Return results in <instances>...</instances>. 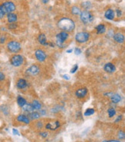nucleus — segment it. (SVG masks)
<instances>
[{
    "mask_svg": "<svg viewBox=\"0 0 125 142\" xmlns=\"http://www.w3.org/2000/svg\"><path fill=\"white\" fill-rule=\"evenodd\" d=\"M120 100H121V97L119 94H112V96H111V101L113 103H114V104L118 103V102L120 101Z\"/></svg>",
    "mask_w": 125,
    "mask_h": 142,
    "instance_id": "obj_20",
    "label": "nucleus"
},
{
    "mask_svg": "<svg viewBox=\"0 0 125 142\" xmlns=\"http://www.w3.org/2000/svg\"><path fill=\"white\" fill-rule=\"evenodd\" d=\"M9 27V29H15V28L17 27V25L16 24H14V23H10Z\"/></svg>",
    "mask_w": 125,
    "mask_h": 142,
    "instance_id": "obj_34",
    "label": "nucleus"
},
{
    "mask_svg": "<svg viewBox=\"0 0 125 142\" xmlns=\"http://www.w3.org/2000/svg\"><path fill=\"white\" fill-rule=\"evenodd\" d=\"M7 19H8V22L9 23H14L17 21V15L16 14H14L12 12L11 13H8L7 15Z\"/></svg>",
    "mask_w": 125,
    "mask_h": 142,
    "instance_id": "obj_16",
    "label": "nucleus"
},
{
    "mask_svg": "<svg viewBox=\"0 0 125 142\" xmlns=\"http://www.w3.org/2000/svg\"><path fill=\"white\" fill-rule=\"evenodd\" d=\"M57 46H59V47H63V43L67 40L68 38V34L66 33V32H61L60 33H58L57 35Z\"/></svg>",
    "mask_w": 125,
    "mask_h": 142,
    "instance_id": "obj_3",
    "label": "nucleus"
},
{
    "mask_svg": "<svg viewBox=\"0 0 125 142\" xmlns=\"http://www.w3.org/2000/svg\"><path fill=\"white\" fill-rule=\"evenodd\" d=\"M30 118H31L32 120H35V119L39 118H40V114H39V113H37V112H33V113H30Z\"/></svg>",
    "mask_w": 125,
    "mask_h": 142,
    "instance_id": "obj_25",
    "label": "nucleus"
},
{
    "mask_svg": "<svg viewBox=\"0 0 125 142\" xmlns=\"http://www.w3.org/2000/svg\"><path fill=\"white\" fill-rule=\"evenodd\" d=\"M114 40L118 43H123V41H124V36L120 33H115L114 36Z\"/></svg>",
    "mask_w": 125,
    "mask_h": 142,
    "instance_id": "obj_13",
    "label": "nucleus"
},
{
    "mask_svg": "<svg viewBox=\"0 0 125 142\" xmlns=\"http://www.w3.org/2000/svg\"><path fill=\"white\" fill-rule=\"evenodd\" d=\"M121 119H122V116L120 115V116H119V117L117 118V119L116 120V122H119V121H120Z\"/></svg>",
    "mask_w": 125,
    "mask_h": 142,
    "instance_id": "obj_41",
    "label": "nucleus"
},
{
    "mask_svg": "<svg viewBox=\"0 0 125 142\" xmlns=\"http://www.w3.org/2000/svg\"><path fill=\"white\" fill-rule=\"evenodd\" d=\"M87 94V88H80L76 91V96L79 98H84Z\"/></svg>",
    "mask_w": 125,
    "mask_h": 142,
    "instance_id": "obj_11",
    "label": "nucleus"
},
{
    "mask_svg": "<svg viewBox=\"0 0 125 142\" xmlns=\"http://www.w3.org/2000/svg\"><path fill=\"white\" fill-rule=\"evenodd\" d=\"M107 113H108V115H109L110 118H112V117H114V116L116 114V111H115V110H114V108H110V109H108Z\"/></svg>",
    "mask_w": 125,
    "mask_h": 142,
    "instance_id": "obj_27",
    "label": "nucleus"
},
{
    "mask_svg": "<svg viewBox=\"0 0 125 142\" xmlns=\"http://www.w3.org/2000/svg\"><path fill=\"white\" fill-rule=\"evenodd\" d=\"M39 72V68L36 66V65H33L30 67H29V69L26 70L27 74L30 75V76H35L37 75Z\"/></svg>",
    "mask_w": 125,
    "mask_h": 142,
    "instance_id": "obj_9",
    "label": "nucleus"
},
{
    "mask_svg": "<svg viewBox=\"0 0 125 142\" xmlns=\"http://www.w3.org/2000/svg\"><path fill=\"white\" fill-rule=\"evenodd\" d=\"M7 48L12 53H17L21 49V45L17 41H10L7 44Z\"/></svg>",
    "mask_w": 125,
    "mask_h": 142,
    "instance_id": "obj_4",
    "label": "nucleus"
},
{
    "mask_svg": "<svg viewBox=\"0 0 125 142\" xmlns=\"http://www.w3.org/2000/svg\"><path fill=\"white\" fill-rule=\"evenodd\" d=\"M82 6H83L84 9H88L89 8L91 7V3H90V2H85V3H82Z\"/></svg>",
    "mask_w": 125,
    "mask_h": 142,
    "instance_id": "obj_28",
    "label": "nucleus"
},
{
    "mask_svg": "<svg viewBox=\"0 0 125 142\" xmlns=\"http://www.w3.org/2000/svg\"><path fill=\"white\" fill-rule=\"evenodd\" d=\"M72 51H73V49H68V50L66 51V53H72Z\"/></svg>",
    "mask_w": 125,
    "mask_h": 142,
    "instance_id": "obj_43",
    "label": "nucleus"
},
{
    "mask_svg": "<svg viewBox=\"0 0 125 142\" xmlns=\"http://www.w3.org/2000/svg\"><path fill=\"white\" fill-rule=\"evenodd\" d=\"M104 16H105L106 19H107L109 20H112V19H114V18L115 16V13H114V12L111 9H107L105 12Z\"/></svg>",
    "mask_w": 125,
    "mask_h": 142,
    "instance_id": "obj_15",
    "label": "nucleus"
},
{
    "mask_svg": "<svg viewBox=\"0 0 125 142\" xmlns=\"http://www.w3.org/2000/svg\"><path fill=\"white\" fill-rule=\"evenodd\" d=\"M116 12H117V16H121V15H122V12L120 11V10H119V9H117L116 10Z\"/></svg>",
    "mask_w": 125,
    "mask_h": 142,
    "instance_id": "obj_37",
    "label": "nucleus"
},
{
    "mask_svg": "<svg viewBox=\"0 0 125 142\" xmlns=\"http://www.w3.org/2000/svg\"><path fill=\"white\" fill-rule=\"evenodd\" d=\"M23 57L21 55H14L11 58V63L14 67H20L23 63Z\"/></svg>",
    "mask_w": 125,
    "mask_h": 142,
    "instance_id": "obj_6",
    "label": "nucleus"
},
{
    "mask_svg": "<svg viewBox=\"0 0 125 142\" xmlns=\"http://www.w3.org/2000/svg\"><path fill=\"white\" fill-rule=\"evenodd\" d=\"M32 106L33 107L34 110H40L41 107H42V105L38 101V100H33V104H32Z\"/></svg>",
    "mask_w": 125,
    "mask_h": 142,
    "instance_id": "obj_23",
    "label": "nucleus"
},
{
    "mask_svg": "<svg viewBox=\"0 0 125 142\" xmlns=\"http://www.w3.org/2000/svg\"><path fill=\"white\" fill-rule=\"evenodd\" d=\"M6 40V36L4 34H0V43H4Z\"/></svg>",
    "mask_w": 125,
    "mask_h": 142,
    "instance_id": "obj_30",
    "label": "nucleus"
},
{
    "mask_svg": "<svg viewBox=\"0 0 125 142\" xmlns=\"http://www.w3.org/2000/svg\"><path fill=\"white\" fill-rule=\"evenodd\" d=\"M71 12H72V13H73V15H75V16L80 15V12H81L80 8H78L77 6H73V7L72 8V9H71Z\"/></svg>",
    "mask_w": 125,
    "mask_h": 142,
    "instance_id": "obj_24",
    "label": "nucleus"
},
{
    "mask_svg": "<svg viewBox=\"0 0 125 142\" xmlns=\"http://www.w3.org/2000/svg\"><path fill=\"white\" fill-rule=\"evenodd\" d=\"M41 1H42V3H43L46 4V3H47L49 1V0H41Z\"/></svg>",
    "mask_w": 125,
    "mask_h": 142,
    "instance_id": "obj_42",
    "label": "nucleus"
},
{
    "mask_svg": "<svg viewBox=\"0 0 125 142\" xmlns=\"http://www.w3.org/2000/svg\"><path fill=\"white\" fill-rule=\"evenodd\" d=\"M93 113H94V110L93 108H88L84 112V116H90V115H93Z\"/></svg>",
    "mask_w": 125,
    "mask_h": 142,
    "instance_id": "obj_26",
    "label": "nucleus"
},
{
    "mask_svg": "<svg viewBox=\"0 0 125 142\" xmlns=\"http://www.w3.org/2000/svg\"><path fill=\"white\" fill-rule=\"evenodd\" d=\"M103 142H120V141L117 140H109V141H107V140H104V141H103Z\"/></svg>",
    "mask_w": 125,
    "mask_h": 142,
    "instance_id": "obj_40",
    "label": "nucleus"
},
{
    "mask_svg": "<svg viewBox=\"0 0 125 142\" xmlns=\"http://www.w3.org/2000/svg\"><path fill=\"white\" fill-rule=\"evenodd\" d=\"M2 6L3 7L6 13H11L16 10V6L12 2H5L2 5Z\"/></svg>",
    "mask_w": 125,
    "mask_h": 142,
    "instance_id": "obj_7",
    "label": "nucleus"
},
{
    "mask_svg": "<svg viewBox=\"0 0 125 142\" xmlns=\"http://www.w3.org/2000/svg\"><path fill=\"white\" fill-rule=\"evenodd\" d=\"M36 55V59L39 61V62H43L46 58V55L44 53V51L41 50V49H37L35 53Z\"/></svg>",
    "mask_w": 125,
    "mask_h": 142,
    "instance_id": "obj_8",
    "label": "nucleus"
},
{
    "mask_svg": "<svg viewBox=\"0 0 125 142\" xmlns=\"http://www.w3.org/2000/svg\"><path fill=\"white\" fill-rule=\"evenodd\" d=\"M40 113H43V114H45L46 112H45L44 110H40Z\"/></svg>",
    "mask_w": 125,
    "mask_h": 142,
    "instance_id": "obj_44",
    "label": "nucleus"
},
{
    "mask_svg": "<svg viewBox=\"0 0 125 142\" xmlns=\"http://www.w3.org/2000/svg\"><path fill=\"white\" fill-rule=\"evenodd\" d=\"M4 79H5V75H4V73H2V72H0V81L3 80Z\"/></svg>",
    "mask_w": 125,
    "mask_h": 142,
    "instance_id": "obj_35",
    "label": "nucleus"
},
{
    "mask_svg": "<svg viewBox=\"0 0 125 142\" xmlns=\"http://www.w3.org/2000/svg\"><path fill=\"white\" fill-rule=\"evenodd\" d=\"M17 121H19V122H23L25 124H30V119L26 117V116H25V115H19L17 117Z\"/></svg>",
    "mask_w": 125,
    "mask_h": 142,
    "instance_id": "obj_17",
    "label": "nucleus"
},
{
    "mask_svg": "<svg viewBox=\"0 0 125 142\" xmlns=\"http://www.w3.org/2000/svg\"><path fill=\"white\" fill-rule=\"evenodd\" d=\"M89 37H90V35H89L88 33L80 32V33H78L76 35L75 39H76L77 42L80 43H86L89 40Z\"/></svg>",
    "mask_w": 125,
    "mask_h": 142,
    "instance_id": "obj_5",
    "label": "nucleus"
},
{
    "mask_svg": "<svg viewBox=\"0 0 125 142\" xmlns=\"http://www.w3.org/2000/svg\"><path fill=\"white\" fill-rule=\"evenodd\" d=\"M38 40L39 42V43H41L42 45H47L48 43H46V37L44 34H40L38 37Z\"/></svg>",
    "mask_w": 125,
    "mask_h": 142,
    "instance_id": "obj_19",
    "label": "nucleus"
},
{
    "mask_svg": "<svg viewBox=\"0 0 125 142\" xmlns=\"http://www.w3.org/2000/svg\"><path fill=\"white\" fill-rule=\"evenodd\" d=\"M6 14V12H5L4 9H3V7L2 6H0V19H3V18L5 16Z\"/></svg>",
    "mask_w": 125,
    "mask_h": 142,
    "instance_id": "obj_29",
    "label": "nucleus"
},
{
    "mask_svg": "<svg viewBox=\"0 0 125 142\" xmlns=\"http://www.w3.org/2000/svg\"><path fill=\"white\" fill-rule=\"evenodd\" d=\"M104 70L107 73H114L116 70V67L113 63H108L104 66Z\"/></svg>",
    "mask_w": 125,
    "mask_h": 142,
    "instance_id": "obj_14",
    "label": "nucleus"
},
{
    "mask_svg": "<svg viewBox=\"0 0 125 142\" xmlns=\"http://www.w3.org/2000/svg\"><path fill=\"white\" fill-rule=\"evenodd\" d=\"M12 132H13V134H17V135H19V134L18 131H17V130H16V129H13V130H12Z\"/></svg>",
    "mask_w": 125,
    "mask_h": 142,
    "instance_id": "obj_39",
    "label": "nucleus"
},
{
    "mask_svg": "<svg viewBox=\"0 0 125 142\" xmlns=\"http://www.w3.org/2000/svg\"><path fill=\"white\" fill-rule=\"evenodd\" d=\"M60 126V124L58 121H56L53 123H49L46 125V128L49 129V130H51V131H54L57 128H59Z\"/></svg>",
    "mask_w": 125,
    "mask_h": 142,
    "instance_id": "obj_10",
    "label": "nucleus"
},
{
    "mask_svg": "<svg viewBox=\"0 0 125 142\" xmlns=\"http://www.w3.org/2000/svg\"><path fill=\"white\" fill-rule=\"evenodd\" d=\"M40 135H41L43 137H46L48 136V134H47V132H41V133H40Z\"/></svg>",
    "mask_w": 125,
    "mask_h": 142,
    "instance_id": "obj_36",
    "label": "nucleus"
},
{
    "mask_svg": "<svg viewBox=\"0 0 125 142\" xmlns=\"http://www.w3.org/2000/svg\"><path fill=\"white\" fill-rule=\"evenodd\" d=\"M17 104L19 107H23L25 104H26V100L25 98H23L22 97H18L17 98Z\"/></svg>",
    "mask_w": 125,
    "mask_h": 142,
    "instance_id": "obj_22",
    "label": "nucleus"
},
{
    "mask_svg": "<svg viewBox=\"0 0 125 142\" xmlns=\"http://www.w3.org/2000/svg\"><path fill=\"white\" fill-rule=\"evenodd\" d=\"M58 26L60 29L64 32H71L74 30L75 23L73 20L69 18H63L58 22Z\"/></svg>",
    "mask_w": 125,
    "mask_h": 142,
    "instance_id": "obj_1",
    "label": "nucleus"
},
{
    "mask_svg": "<svg viewBox=\"0 0 125 142\" xmlns=\"http://www.w3.org/2000/svg\"><path fill=\"white\" fill-rule=\"evenodd\" d=\"M96 31H97V33L98 34H103L105 33L106 31V27L103 24H100L98 25L96 27Z\"/></svg>",
    "mask_w": 125,
    "mask_h": 142,
    "instance_id": "obj_18",
    "label": "nucleus"
},
{
    "mask_svg": "<svg viewBox=\"0 0 125 142\" xmlns=\"http://www.w3.org/2000/svg\"><path fill=\"white\" fill-rule=\"evenodd\" d=\"M118 137H119V139H124L125 136H124L123 131H119V133H118Z\"/></svg>",
    "mask_w": 125,
    "mask_h": 142,
    "instance_id": "obj_32",
    "label": "nucleus"
},
{
    "mask_svg": "<svg viewBox=\"0 0 125 142\" xmlns=\"http://www.w3.org/2000/svg\"><path fill=\"white\" fill-rule=\"evenodd\" d=\"M77 70H78V65H77V64H75L74 67L70 70V73H74Z\"/></svg>",
    "mask_w": 125,
    "mask_h": 142,
    "instance_id": "obj_31",
    "label": "nucleus"
},
{
    "mask_svg": "<svg viewBox=\"0 0 125 142\" xmlns=\"http://www.w3.org/2000/svg\"><path fill=\"white\" fill-rule=\"evenodd\" d=\"M63 77L64 79H66V80H70V76L69 75H63Z\"/></svg>",
    "mask_w": 125,
    "mask_h": 142,
    "instance_id": "obj_38",
    "label": "nucleus"
},
{
    "mask_svg": "<svg viewBox=\"0 0 125 142\" xmlns=\"http://www.w3.org/2000/svg\"><path fill=\"white\" fill-rule=\"evenodd\" d=\"M17 87L19 89H24L28 86V83L26 82V80L24 79H20L17 81Z\"/></svg>",
    "mask_w": 125,
    "mask_h": 142,
    "instance_id": "obj_12",
    "label": "nucleus"
},
{
    "mask_svg": "<svg viewBox=\"0 0 125 142\" xmlns=\"http://www.w3.org/2000/svg\"><path fill=\"white\" fill-rule=\"evenodd\" d=\"M22 107V110L24 111H27V112H32L34 110V108L32 106V104H28L27 103L25 104L23 107Z\"/></svg>",
    "mask_w": 125,
    "mask_h": 142,
    "instance_id": "obj_21",
    "label": "nucleus"
},
{
    "mask_svg": "<svg viewBox=\"0 0 125 142\" xmlns=\"http://www.w3.org/2000/svg\"><path fill=\"white\" fill-rule=\"evenodd\" d=\"M81 53L82 52H81V49L80 48H76V49H75V54H76V55H80Z\"/></svg>",
    "mask_w": 125,
    "mask_h": 142,
    "instance_id": "obj_33",
    "label": "nucleus"
},
{
    "mask_svg": "<svg viewBox=\"0 0 125 142\" xmlns=\"http://www.w3.org/2000/svg\"><path fill=\"white\" fill-rule=\"evenodd\" d=\"M80 19L84 24H87V23H90L93 21V16L90 12L85 10V11H83L80 12Z\"/></svg>",
    "mask_w": 125,
    "mask_h": 142,
    "instance_id": "obj_2",
    "label": "nucleus"
}]
</instances>
